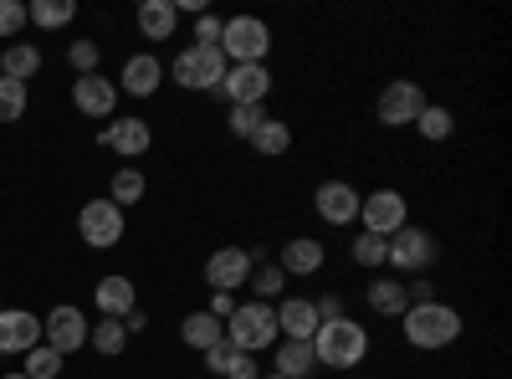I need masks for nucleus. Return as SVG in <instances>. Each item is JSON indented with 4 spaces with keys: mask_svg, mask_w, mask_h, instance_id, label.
I'll use <instances>...</instances> for the list:
<instances>
[{
    "mask_svg": "<svg viewBox=\"0 0 512 379\" xmlns=\"http://www.w3.org/2000/svg\"><path fill=\"white\" fill-rule=\"evenodd\" d=\"M88 344H93L103 359L123 354V344H128V328H123V318H98V323H88Z\"/></svg>",
    "mask_w": 512,
    "mask_h": 379,
    "instance_id": "nucleus-31",
    "label": "nucleus"
},
{
    "mask_svg": "<svg viewBox=\"0 0 512 379\" xmlns=\"http://www.w3.org/2000/svg\"><path fill=\"white\" fill-rule=\"evenodd\" d=\"M267 118H272L267 108H231V134L251 144V134H256V129H262V123H267Z\"/></svg>",
    "mask_w": 512,
    "mask_h": 379,
    "instance_id": "nucleus-36",
    "label": "nucleus"
},
{
    "mask_svg": "<svg viewBox=\"0 0 512 379\" xmlns=\"http://www.w3.org/2000/svg\"><path fill=\"white\" fill-rule=\"evenodd\" d=\"M415 134H420V139H431V144H446V139L456 134V118H451V108H441V103H425V108H420V118H415Z\"/></svg>",
    "mask_w": 512,
    "mask_h": 379,
    "instance_id": "nucleus-29",
    "label": "nucleus"
},
{
    "mask_svg": "<svg viewBox=\"0 0 512 379\" xmlns=\"http://www.w3.org/2000/svg\"><path fill=\"white\" fill-rule=\"evenodd\" d=\"M226 67L231 62L221 57V47H185L169 72H175V82H180V88H190V93H216Z\"/></svg>",
    "mask_w": 512,
    "mask_h": 379,
    "instance_id": "nucleus-5",
    "label": "nucleus"
},
{
    "mask_svg": "<svg viewBox=\"0 0 512 379\" xmlns=\"http://www.w3.org/2000/svg\"><path fill=\"white\" fill-rule=\"evenodd\" d=\"M251 149H256V154H267V159H282V154L292 149V123H282V118H267L262 129L251 134Z\"/></svg>",
    "mask_w": 512,
    "mask_h": 379,
    "instance_id": "nucleus-27",
    "label": "nucleus"
},
{
    "mask_svg": "<svg viewBox=\"0 0 512 379\" xmlns=\"http://www.w3.org/2000/svg\"><path fill=\"white\" fill-rule=\"evenodd\" d=\"M221 16H210V11H200V21H195V47H221Z\"/></svg>",
    "mask_w": 512,
    "mask_h": 379,
    "instance_id": "nucleus-39",
    "label": "nucleus"
},
{
    "mask_svg": "<svg viewBox=\"0 0 512 379\" xmlns=\"http://www.w3.org/2000/svg\"><path fill=\"white\" fill-rule=\"evenodd\" d=\"M323 262H328V246H323L318 236H292V241L282 246V257H277V267H282L287 277H318Z\"/></svg>",
    "mask_w": 512,
    "mask_h": 379,
    "instance_id": "nucleus-18",
    "label": "nucleus"
},
{
    "mask_svg": "<svg viewBox=\"0 0 512 379\" xmlns=\"http://www.w3.org/2000/svg\"><path fill=\"white\" fill-rule=\"evenodd\" d=\"M359 190L349 185V180H323L318 190H313V210L328 221V226H354L359 221Z\"/></svg>",
    "mask_w": 512,
    "mask_h": 379,
    "instance_id": "nucleus-13",
    "label": "nucleus"
},
{
    "mask_svg": "<svg viewBox=\"0 0 512 379\" xmlns=\"http://www.w3.org/2000/svg\"><path fill=\"white\" fill-rule=\"evenodd\" d=\"M205 313H210V318H221V323H226V318L236 313V298H231V292H210V308H205Z\"/></svg>",
    "mask_w": 512,
    "mask_h": 379,
    "instance_id": "nucleus-41",
    "label": "nucleus"
},
{
    "mask_svg": "<svg viewBox=\"0 0 512 379\" xmlns=\"http://www.w3.org/2000/svg\"><path fill=\"white\" fill-rule=\"evenodd\" d=\"M246 287L256 292V303H272V298H282V287H287V272L277 267V262H256L251 267V277H246Z\"/></svg>",
    "mask_w": 512,
    "mask_h": 379,
    "instance_id": "nucleus-30",
    "label": "nucleus"
},
{
    "mask_svg": "<svg viewBox=\"0 0 512 379\" xmlns=\"http://www.w3.org/2000/svg\"><path fill=\"white\" fill-rule=\"evenodd\" d=\"M313 308H318V323L344 318V298H338V292H328V298H313Z\"/></svg>",
    "mask_w": 512,
    "mask_h": 379,
    "instance_id": "nucleus-40",
    "label": "nucleus"
},
{
    "mask_svg": "<svg viewBox=\"0 0 512 379\" xmlns=\"http://www.w3.org/2000/svg\"><path fill=\"white\" fill-rule=\"evenodd\" d=\"M436 257H441V246H436L431 231H425V226H400L390 236V257H384V262H390L395 272H425Z\"/></svg>",
    "mask_w": 512,
    "mask_h": 379,
    "instance_id": "nucleus-11",
    "label": "nucleus"
},
{
    "mask_svg": "<svg viewBox=\"0 0 512 379\" xmlns=\"http://www.w3.org/2000/svg\"><path fill=\"white\" fill-rule=\"evenodd\" d=\"M425 108V88L410 77H395L379 88V103H374V118L384 123V129H405V123H415Z\"/></svg>",
    "mask_w": 512,
    "mask_h": 379,
    "instance_id": "nucleus-7",
    "label": "nucleus"
},
{
    "mask_svg": "<svg viewBox=\"0 0 512 379\" xmlns=\"http://www.w3.org/2000/svg\"><path fill=\"white\" fill-rule=\"evenodd\" d=\"M41 339H47V349H57L67 359V354H77L82 344H88V318H82L72 303H62V308H52L47 318H41Z\"/></svg>",
    "mask_w": 512,
    "mask_h": 379,
    "instance_id": "nucleus-12",
    "label": "nucleus"
},
{
    "mask_svg": "<svg viewBox=\"0 0 512 379\" xmlns=\"http://www.w3.org/2000/svg\"><path fill=\"white\" fill-rule=\"evenodd\" d=\"M72 103H77V113H88V118H113V108H118V82H108L103 72L77 77V82H72Z\"/></svg>",
    "mask_w": 512,
    "mask_h": 379,
    "instance_id": "nucleus-16",
    "label": "nucleus"
},
{
    "mask_svg": "<svg viewBox=\"0 0 512 379\" xmlns=\"http://www.w3.org/2000/svg\"><path fill=\"white\" fill-rule=\"evenodd\" d=\"M231 108H262L267 93H272V72L267 62H241V67H226L221 88H216Z\"/></svg>",
    "mask_w": 512,
    "mask_h": 379,
    "instance_id": "nucleus-8",
    "label": "nucleus"
},
{
    "mask_svg": "<svg viewBox=\"0 0 512 379\" xmlns=\"http://www.w3.org/2000/svg\"><path fill=\"white\" fill-rule=\"evenodd\" d=\"M72 16H77V0H31V6H26V21L41 26V31H57Z\"/></svg>",
    "mask_w": 512,
    "mask_h": 379,
    "instance_id": "nucleus-28",
    "label": "nucleus"
},
{
    "mask_svg": "<svg viewBox=\"0 0 512 379\" xmlns=\"http://www.w3.org/2000/svg\"><path fill=\"white\" fill-rule=\"evenodd\" d=\"M226 344H236L241 354H262V349H272L277 344V313H272V303H236V313L226 318Z\"/></svg>",
    "mask_w": 512,
    "mask_h": 379,
    "instance_id": "nucleus-3",
    "label": "nucleus"
},
{
    "mask_svg": "<svg viewBox=\"0 0 512 379\" xmlns=\"http://www.w3.org/2000/svg\"><path fill=\"white\" fill-rule=\"evenodd\" d=\"M400 323H405V339H410V349H451L456 339H461V313L456 308H446L441 298L436 303H410L405 313H400Z\"/></svg>",
    "mask_w": 512,
    "mask_h": 379,
    "instance_id": "nucleus-1",
    "label": "nucleus"
},
{
    "mask_svg": "<svg viewBox=\"0 0 512 379\" xmlns=\"http://www.w3.org/2000/svg\"><path fill=\"white\" fill-rule=\"evenodd\" d=\"M262 379H282V374H277V369H267V374H262Z\"/></svg>",
    "mask_w": 512,
    "mask_h": 379,
    "instance_id": "nucleus-44",
    "label": "nucleus"
},
{
    "mask_svg": "<svg viewBox=\"0 0 512 379\" xmlns=\"http://www.w3.org/2000/svg\"><path fill=\"white\" fill-rule=\"evenodd\" d=\"M41 344V318L26 308H0V354H31Z\"/></svg>",
    "mask_w": 512,
    "mask_h": 379,
    "instance_id": "nucleus-14",
    "label": "nucleus"
},
{
    "mask_svg": "<svg viewBox=\"0 0 512 379\" xmlns=\"http://www.w3.org/2000/svg\"><path fill=\"white\" fill-rule=\"evenodd\" d=\"M98 57H103V52H98V41H72V47H67V62H72L82 77H93V72H98Z\"/></svg>",
    "mask_w": 512,
    "mask_h": 379,
    "instance_id": "nucleus-37",
    "label": "nucleus"
},
{
    "mask_svg": "<svg viewBox=\"0 0 512 379\" xmlns=\"http://www.w3.org/2000/svg\"><path fill=\"white\" fill-rule=\"evenodd\" d=\"M405 298H410V303H436V282H425V277H415V282L405 287Z\"/></svg>",
    "mask_w": 512,
    "mask_h": 379,
    "instance_id": "nucleus-42",
    "label": "nucleus"
},
{
    "mask_svg": "<svg viewBox=\"0 0 512 379\" xmlns=\"http://www.w3.org/2000/svg\"><path fill=\"white\" fill-rule=\"evenodd\" d=\"M267 52H272V26H267L262 16H231V21L221 26V57H226L231 67H241V62H267Z\"/></svg>",
    "mask_w": 512,
    "mask_h": 379,
    "instance_id": "nucleus-4",
    "label": "nucleus"
},
{
    "mask_svg": "<svg viewBox=\"0 0 512 379\" xmlns=\"http://www.w3.org/2000/svg\"><path fill=\"white\" fill-rule=\"evenodd\" d=\"M41 72V52L31 41H11L6 52H0V77H16V82H31Z\"/></svg>",
    "mask_w": 512,
    "mask_h": 379,
    "instance_id": "nucleus-26",
    "label": "nucleus"
},
{
    "mask_svg": "<svg viewBox=\"0 0 512 379\" xmlns=\"http://www.w3.org/2000/svg\"><path fill=\"white\" fill-rule=\"evenodd\" d=\"M205 369L216 374V379H262V369H256L251 354H241L236 344H216V349H205Z\"/></svg>",
    "mask_w": 512,
    "mask_h": 379,
    "instance_id": "nucleus-20",
    "label": "nucleus"
},
{
    "mask_svg": "<svg viewBox=\"0 0 512 379\" xmlns=\"http://www.w3.org/2000/svg\"><path fill=\"white\" fill-rule=\"evenodd\" d=\"M405 216H410V205H405V195L390 190V185H384V190H369V195L359 200V221H364L369 236H384V241H390L400 226H410Z\"/></svg>",
    "mask_w": 512,
    "mask_h": 379,
    "instance_id": "nucleus-10",
    "label": "nucleus"
},
{
    "mask_svg": "<svg viewBox=\"0 0 512 379\" xmlns=\"http://www.w3.org/2000/svg\"><path fill=\"white\" fill-rule=\"evenodd\" d=\"M277 374H282V379H308V374H318V354H313V344H303V339H282V344H277Z\"/></svg>",
    "mask_w": 512,
    "mask_h": 379,
    "instance_id": "nucleus-23",
    "label": "nucleus"
},
{
    "mask_svg": "<svg viewBox=\"0 0 512 379\" xmlns=\"http://www.w3.org/2000/svg\"><path fill=\"white\" fill-rule=\"evenodd\" d=\"M256 262H262V251H256V246H221V251H210L205 287L210 292H231V298H236V287H246Z\"/></svg>",
    "mask_w": 512,
    "mask_h": 379,
    "instance_id": "nucleus-6",
    "label": "nucleus"
},
{
    "mask_svg": "<svg viewBox=\"0 0 512 379\" xmlns=\"http://www.w3.org/2000/svg\"><path fill=\"white\" fill-rule=\"evenodd\" d=\"M77 236H82V246H93V251H108V246H118L123 241V210L103 195V200H88L77 210Z\"/></svg>",
    "mask_w": 512,
    "mask_h": 379,
    "instance_id": "nucleus-9",
    "label": "nucleus"
},
{
    "mask_svg": "<svg viewBox=\"0 0 512 379\" xmlns=\"http://www.w3.org/2000/svg\"><path fill=\"white\" fill-rule=\"evenodd\" d=\"M277 328H282V339H303L313 344V333H318V308L313 298H297V292H287V298H277Z\"/></svg>",
    "mask_w": 512,
    "mask_h": 379,
    "instance_id": "nucleus-17",
    "label": "nucleus"
},
{
    "mask_svg": "<svg viewBox=\"0 0 512 379\" xmlns=\"http://www.w3.org/2000/svg\"><path fill=\"white\" fill-rule=\"evenodd\" d=\"M6 379H26V374H21V369H16V374H6Z\"/></svg>",
    "mask_w": 512,
    "mask_h": 379,
    "instance_id": "nucleus-45",
    "label": "nucleus"
},
{
    "mask_svg": "<svg viewBox=\"0 0 512 379\" xmlns=\"http://www.w3.org/2000/svg\"><path fill=\"white\" fill-rule=\"evenodd\" d=\"M175 26H180L175 0H144V6H139V31L149 41H169V36H175Z\"/></svg>",
    "mask_w": 512,
    "mask_h": 379,
    "instance_id": "nucleus-22",
    "label": "nucleus"
},
{
    "mask_svg": "<svg viewBox=\"0 0 512 379\" xmlns=\"http://www.w3.org/2000/svg\"><path fill=\"white\" fill-rule=\"evenodd\" d=\"M98 144H103V149H113V154H128V159H139V154H144V149L154 144V129H149L144 118H113L108 129L98 134Z\"/></svg>",
    "mask_w": 512,
    "mask_h": 379,
    "instance_id": "nucleus-19",
    "label": "nucleus"
},
{
    "mask_svg": "<svg viewBox=\"0 0 512 379\" xmlns=\"http://www.w3.org/2000/svg\"><path fill=\"white\" fill-rule=\"evenodd\" d=\"M180 339H185L190 349L205 354V349H216V344L226 339V323H221V318H210V313H190V318L180 323Z\"/></svg>",
    "mask_w": 512,
    "mask_h": 379,
    "instance_id": "nucleus-25",
    "label": "nucleus"
},
{
    "mask_svg": "<svg viewBox=\"0 0 512 379\" xmlns=\"http://www.w3.org/2000/svg\"><path fill=\"white\" fill-rule=\"evenodd\" d=\"M21 113H26V82L0 77V123H21Z\"/></svg>",
    "mask_w": 512,
    "mask_h": 379,
    "instance_id": "nucleus-35",
    "label": "nucleus"
},
{
    "mask_svg": "<svg viewBox=\"0 0 512 379\" xmlns=\"http://www.w3.org/2000/svg\"><path fill=\"white\" fill-rule=\"evenodd\" d=\"M62 364H67V359H62L57 349L36 344V349L26 354V369H21V374H26V379H62Z\"/></svg>",
    "mask_w": 512,
    "mask_h": 379,
    "instance_id": "nucleus-33",
    "label": "nucleus"
},
{
    "mask_svg": "<svg viewBox=\"0 0 512 379\" xmlns=\"http://www.w3.org/2000/svg\"><path fill=\"white\" fill-rule=\"evenodd\" d=\"M26 26V0H0V36H21Z\"/></svg>",
    "mask_w": 512,
    "mask_h": 379,
    "instance_id": "nucleus-38",
    "label": "nucleus"
},
{
    "mask_svg": "<svg viewBox=\"0 0 512 379\" xmlns=\"http://www.w3.org/2000/svg\"><path fill=\"white\" fill-rule=\"evenodd\" d=\"M349 257H354V267H384V257H390V241L359 231V241L349 246Z\"/></svg>",
    "mask_w": 512,
    "mask_h": 379,
    "instance_id": "nucleus-34",
    "label": "nucleus"
},
{
    "mask_svg": "<svg viewBox=\"0 0 512 379\" xmlns=\"http://www.w3.org/2000/svg\"><path fill=\"white\" fill-rule=\"evenodd\" d=\"M159 82H164V62L154 52H139V57H128L123 72H118V93L128 98H154L159 93Z\"/></svg>",
    "mask_w": 512,
    "mask_h": 379,
    "instance_id": "nucleus-15",
    "label": "nucleus"
},
{
    "mask_svg": "<svg viewBox=\"0 0 512 379\" xmlns=\"http://www.w3.org/2000/svg\"><path fill=\"white\" fill-rule=\"evenodd\" d=\"M313 354L323 369H359L369 354V328H359L354 318H328L313 333Z\"/></svg>",
    "mask_w": 512,
    "mask_h": 379,
    "instance_id": "nucleus-2",
    "label": "nucleus"
},
{
    "mask_svg": "<svg viewBox=\"0 0 512 379\" xmlns=\"http://www.w3.org/2000/svg\"><path fill=\"white\" fill-rule=\"evenodd\" d=\"M364 298H369V313H379V318H400V313L410 308L405 287H400L395 277H374V282L364 287Z\"/></svg>",
    "mask_w": 512,
    "mask_h": 379,
    "instance_id": "nucleus-24",
    "label": "nucleus"
},
{
    "mask_svg": "<svg viewBox=\"0 0 512 379\" xmlns=\"http://www.w3.org/2000/svg\"><path fill=\"white\" fill-rule=\"evenodd\" d=\"M93 298H98V308H103V318H128L139 308V292H134V282L128 277H103L98 287H93Z\"/></svg>",
    "mask_w": 512,
    "mask_h": 379,
    "instance_id": "nucleus-21",
    "label": "nucleus"
},
{
    "mask_svg": "<svg viewBox=\"0 0 512 379\" xmlns=\"http://www.w3.org/2000/svg\"><path fill=\"white\" fill-rule=\"evenodd\" d=\"M123 328H128V339H134V333H144V328H149L144 308H134V313H128V318H123Z\"/></svg>",
    "mask_w": 512,
    "mask_h": 379,
    "instance_id": "nucleus-43",
    "label": "nucleus"
},
{
    "mask_svg": "<svg viewBox=\"0 0 512 379\" xmlns=\"http://www.w3.org/2000/svg\"><path fill=\"white\" fill-rule=\"evenodd\" d=\"M144 175L134 170V164H123V170H113V185H108V200L123 210V205H134V200H144Z\"/></svg>",
    "mask_w": 512,
    "mask_h": 379,
    "instance_id": "nucleus-32",
    "label": "nucleus"
}]
</instances>
